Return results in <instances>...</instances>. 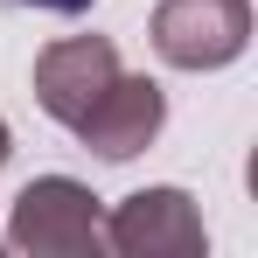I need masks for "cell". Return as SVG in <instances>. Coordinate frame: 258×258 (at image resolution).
Masks as SVG:
<instances>
[{
    "mask_svg": "<svg viewBox=\"0 0 258 258\" xmlns=\"http://www.w3.org/2000/svg\"><path fill=\"white\" fill-rule=\"evenodd\" d=\"M7 154H14V133H7V119H0V168H7Z\"/></svg>",
    "mask_w": 258,
    "mask_h": 258,
    "instance_id": "cell-7",
    "label": "cell"
},
{
    "mask_svg": "<svg viewBox=\"0 0 258 258\" xmlns=\"http://www.w3.org/2000/svg\"><path fill=\"white\" fill-rule=\"evenodd\" d=\"M119 77V49L112 35H63L35 56V105L56 126H77L91 105L105 98V84Z\"/></svg>",
    "mask_w": 258,
    "mask_h": 258,
    "instance_id": "cell-4",
    "label": "cell"
},
{
    "mask_svg": "<svg viewBox=\"0 0 258 258\" xmlns=\"http://www.w3.org/2000/svg\"><path fill=\"white\" fill-rule=\"evenodd\" d=\"M147 35L174 70H223L251 49V0H161Z\"/></svg>",
    "mask_w": 258,
    "mask_h": 258,
    "instance_id": "cell-2",
    "label": "cell"
},
{
    "mask_svg": "<svg viewBox=\"0 0 258 258\" xmlns=\"http://www.w3.org/2000/svg\"><path fill=\"white\" fill-rule=\"evenodd\" d=\"M7 251L28 258H91L105 251V210L84 181L70 174H42L14 196V216H7Z\"/></svg>",
    "mask_w": 258,
    "mask_h": 258,
    "instance_id": "cell-1",
    "label": "cell"
},
{
    "mask_svg": "<svg viewBox=\"0 0 258 258\" xmlns=\"http://www.w3.org/2000/svg\"><path fill=\"white\" fill-rule=\"evenodd\" d=\"M161 126H168V98H161V84L119 70V77L105 84V98H98L70 133L84 140L98 161H133V154H147V147L161 140Z\"/></svg>",
    "mask_w": 258,
    "mask_h": 258,
    "instance_id": "cell-5",
    "label": "cell"
},
{
    "mask_svg": "<svg viewBox=\"0 0 258 258\" xmlns=\"http://www.w3.org/2000/svg\"><path fill=\"white\" fill-rule=\"evenodd\" d=\"M14 7H42V14H84L91 0H14Z\"/></svg>",
    "mask_w": 258,
    "mask_h": 258,
    "instance_id": "cell-6",
    "label": "cell"
},
{
    "mask_svg": "<svg viewBox=\"0 0 258 258\" xmlns=\"http://www.w3.org/2000/svg\"><path fill=\"white\" fill-rule=\"evenodd\" d=\"M105 244L119 258H196L210 244V230L188 188H133L105 216Z\"/></svg>",
    "mask_w": 258,
    "mask_h": 258,
    "instance_id": "cell-3",
    "label": "cell"
}]
</instances>
